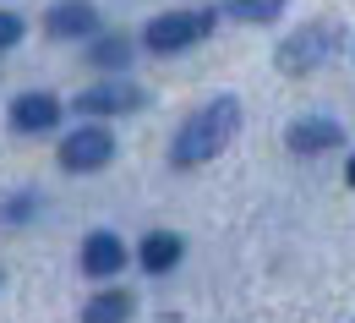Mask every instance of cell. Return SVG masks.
<instances>
[{
    "label": "cell",
    "instance_id": "2e32d148",
    "mask_svg": "<svg viewBox=\"0 0 355 323\" xmlns=\"http://www.w3.org/2000/svg\"><path fill=\"white\" fill-rule=\"evenodd\" d=\"M345 176H350V186H355V159H350V170H345Z\"/></svg>",
    "mask_w": 355,
    "mask_h": 323
},
{
    "label": "cell",
    "instance_id": "9a60e30c",
    "mask_svg": "<svg viewBox=\"0 0 355 323\" xmlns=\"http://www.w3.org/2000/svg\"><path fill=\"white\" fill-rule=\"evenodd\" d=\"M33 208H39V203H33V197H11V203H6V208H0V214H6V220H11V225H17V220H28V214H33Z\"/></svg>",
    "mask_w": 355,
    "mask_h": 323
},
{
    "label": "cell",
    "instance_id": "7c38bea8",
    "mask_svg": "<svg viewBox=\"0 0 355 323\" xmlns=\"http://www.w3.org/2000/svg\"><path fill=\"white\" fill-rule=\"evenodd\" d=\"M132 60V39L126 33H104V39H93L88 49V66H104V72H121Z\"/></svg>",
    "mask_w": 355,
    "mask_h": 323
},
{
    "label": "cell",
    "instance_id": "52a82bcc",
    "mask_svg": "<svg viewBox=\"0 0 355 323\" xmlns=\"http://www.w3.org/2000/svg\"><path fill=\"white\" fill-rule=\"evenodd\" d=\"M137 104H142V88H132V83H98V88L77 93V110L83 115H126Z\"/></svg>",
    "mask_w": 355,
    "mask_h": 323
},
{
    "label": "cell",
    "instance_id": "6da1fadb",
    "mask_svg": "<svg viewBox=\"0 0 355 323\" xmlns=\"http://www.w3.org/2000/svg\"><path fill=\"white\" fill-rule=\"evenodd\" d=\"M241 132V99H208L197 115H186V126L175 132V148H170V159H175L180 170H191V165H208L214 154L230 148V138Z\"/></svg>",
    "mask_w": 355,
    "mask_h": 323
},
{
    "label": "cell",
    "instance_id": "3957f363",
    "mask_svg": "<svg viewBox=\"0 0 355 323\" xmlns=\"http://www.w3.org/2000/svg\"><path fill=\"white\" fill-rule=\"evenodd\" d=\"M339 22H306V28H295L284 44H279V72H290V77H301L311 72L317 60H328L334 49H339Z\"/></svg>",
    "mask_w": 355,
    "mask_h": 323
},
{
    "label": "cell",
    "instance_id": "30bf717a",
    "mask_svg": "<svg viewBox=\"0 0 355 323\" xmlns=\"http://www.w3.org/2000/svg\"><path fill=\"white\" fill-rule=\"evenodd\" d=\"M284 142H290L295 154H322V148H339L345 132H339V121H295V126L284 132Z\"/></svg>",
    "mask_w": 355,
    "mask_h": 323
},
{
    "label": "cell",
    "instance_id": "9c48e42d",
    "mask_svg": "<svg viewBox=\"0 0 355 323\" xmlns=\"http://www.w3.org/2000/svg\"><path fill=\"white\" fill-rule=\"evenodd\" d=\"M180 252H186V241H180L175 231H153L142 235V252H137V263L148 269V274H170L180 263Z\"/></svg>",
    "mask_w": 355,
    "mask_h": 323
},
{
    "label": "cell",
    "instance_id": "8fae6325",
    "mask_svg": "<svg viewBox=\"0 0 355 323\" xmlns=\"http://www.w3.org/2000/svg\"><path fill=\"white\" fill-rule=\"evenodd\" d=\"M132 290H98L83 307V323H132Z\"/></svg>",
    "mask_w": 355,
    "mask_h": 323
},
{
    "label": "cell",
    "instance_id": "5b68a950",
    "mask_svg": "<svg viewBox=\"0 0 355 323\" xmlns=\"http://www.w3.org/2000/svg\"><path fill=\"white\" fill-rule=\"evenodd\" d=\"M126 269V247H121V235L115 231H93L83 241V274L88 279H115Z\"/></svg>",
    "mask_w": 355,
    "mask_h": 323
},
{
    "label": "cell",
    "instance_id": "5bb4252c",
    "mask_svg": "<svg viewBox=\"0 0 355 323\" xmlns=\"http://www.w3.org/2000/svg\"><path fill=\"white\" fill-rule=\"evenodd\" d=\"M17 39H22V17L17 11H0V49H11Z\"/></svg>",
    "mask_w": 355,
    "mask_h": 323
},
{
    "label": "cell",
    "instance_id": "7a4b0ae2",
    "mask_svg": "<svg viewBox=\"0 0 355 323\" xmlns=\"http://www.w3.org/2000/svg\"><path fill=\"white\" fill-rule=\"evenodd\" d=\"M208 33H214V11H164L142 28V44L153 55H175V49H191Z\"/></svg>",
    "mask_w": 355,
    "mask_h": 323
},
{
    "label": "cell",
    "instance_id": "ba28073f",
    "mask_svg": "<svg viewBox=\"0 0 355 323\" xmlns=\"http://www.w3.org/2000/svg\"><path fill=\"white\" fill-rule=\"evenodd\" d=\"M44 28H49V39H88L98 28V11L88 0H60V6H49Z\"/></svg>",
    "mask_w": 355,
    "mask_h": 323
},
{
    "label": "cell",
    "instance_id": "8992f818",
    "mask_svg": "<svg viewBox=\"0 0 355 323\" xmlns=\"http://www.w3.org/2000/svg\"><path fill=\"white\" fill-rule=\"evenodd\" d=\"M60 99L55 93H22V99H11V126L17 132H55V121H60Z\"/></svg>",
    "mask_w": 355,
    "mask_h": 323
},
{
    "label": "cell",
    "instance_id": "4fadbf2b",
    "mask_svg": "<svg viewBox=\"0 0 355 323\" xmlns=\"http://www.w3.org/2000/svg\"><path fill=\"white\" fill-rule=\"evenodd\" d=\"M284 6L290 0H230V17H241V22H279Z\"/></svg>",
    "mask_w": 355,
    "mask_h": 323
},
{
    "label": "cell",
    "instance_id": "277c9868",
    "mask_svg": "<svg viewBox=\"0 0 355 323\" xmlns=\"http://www.w3.org/2000/svg\"><path fill=\"white\" fill-rule=\"evenodd\" d=\"M110 159H115V138H110L104 126H83V132H71V138L60 142V165H66V170H77V176L104 170Z\"/></svg>",
    "mask_w": 355,
    "mask_h": 323
}]
</instances>
